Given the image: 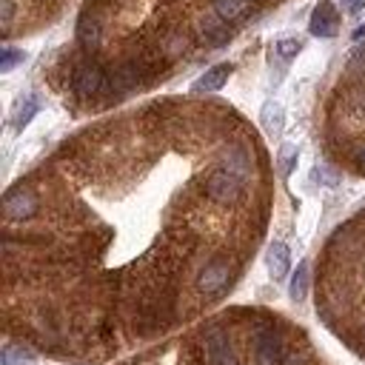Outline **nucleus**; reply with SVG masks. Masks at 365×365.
<instances>
[{"label": "nucleus", "mask_w": 365, "mask_h": 365, "mask_svg": "<svg viewBox=\"0 0 365 365\" xmlns=\"http://www.w3.org/2000/svg\"><path fill=\"white\" fill-rule=\"evenodd\" d=\"M251 3H259V0H251Z\"/></svg>", "instance_id": "7c9ffc66"}, {"label": "nucleus", "mask_w": 365, "mask_h": 365, "mask_svg": "<svg viewBox=\"0 0 365 365\" xmlns=\"http://www.w3.org/2000/svg\"><path fill=\"white\" fill-rule=\"evenodd\" d=\"M202 356L205 365H240L234 339L222 325H208L202 331Z\"/></svg>", "instance_id": "20e7f679"}, {"label": "nucleus", "mask_w": 365, "mask_h": 365, "mask_svg": "<svg viewBox=\"0 0 365 365\" xmlns=\"http://www.w3.org/2000/svg\"><path fill=\"white\" fill-rule=\"evenodd\" d=\"M362 248H365V231L359 228V222H356V220L342 222V225L331 234V240H328V254L354 257V254H359Z\"/></svg>", "instance_id": "6e6552de"}, {"label": "nucleus", "mask_w": 365, "mask_h": 365, "mask_svg": "<svg viewBox=\"0 0 365 365\" xmlns=\"http://www.w3.org/2000/svg\"><path fill=\"white\" fill-rule=\"evenodd\" d=\"M154 40H157V46L163 48L165 57H177L188 48V31L180 23H163L160 31L154 34Z\"/></svg>", "instance_id": "9b49d317"}, {"label": "nucleus", "mask_w": 365, "mask_h": 365, "mask_svg": "<svg viewBox=\"0 0 365 365\" xmlns=\"http://www.w3.org/2000/svg\"><path fill=\"white\" fill-rule=\"evenodd\" d=\"M103 86H106V68L97 60H80L71 68V91L80 100L100 97L103 94Z\"/></svg>", "instance_id": "423d86ee"}, {"label": "nucleus", "mask_w": 365, "mask_h": 365, "mask_svg": "<svg viewBox=\"0 0 365 365\" xmlns=\"http://www.w3.org/2000/svg\"><path fill=\"white\" fill-rule=\"evenodd\" d=\"M214 11L225 20V23H242V20H248V17H254L257 14V3H251V0H214Z\"/></svg>", "instance_id": "ddd939ff"}, {"label": "nucleus", "mask_w": 365, "mask_h": 365, "mask_svg": "<svg viewBox=\"0 0 365 365\" xmlns=\"http://www.w3.org/2000/svg\"><path fill=\"white\" fill-rule=\"evenodd\" d=\"M311 34L314 37H334L336 29H339V14H336V6L331 0H319V6L314 9L311 14V23H308Z\"/></svg>", "instance_id": "f8f14e48"}, {"label": "nucleus", "mask_w": 365, "mask_h": 365, "mask_svg": "<svg viewBox=\"0 0 365 365\" xmlns=\"http://www.w3.org/2000/svg\"><path fill=\"white\" fill-rule=\"evenodd\" d=\"M282 365H308V354L305 351H285V359H282Z\"/></svg>", "instance_id": "b1692460"}, {"label": "nucleus", "mask_w": 365, "mask_h": 365, "mask_svg": "<svg viewBox=\"0 0 365 365\" xmlns=\"http://www.w3.org/2000/svg\"><path fill=\"white\" fill-rule=\"evenodd\" d=\"M297 157H299V151H297V145H291V143H285V145L279 148V157H277V165H279V174H282V177H288V174L294 171V165H297Z\"/></svg>", "instance_id": "aec40b11"}, {"label": "nucleus", "mask_w": 365, "mask_h": 365, "mask_svg": "<svg viewBox=\"0 0 365 365\" xmlns=\"http://www.w3.org/2000/svg\"><path fill=\"white\" fill-rule=\"evenodd\" d=\"M197 34H200V40H202L205 46L220 48V46H225V43L231 40L234 29H231V23H225L217 11H208V14H202L200 23H197Z\"/></svg>", "instance_id": "9d476101"}, {"label": "nucleus", "mask_w": 365, "mask_h": 365, "mask_svg": "<svg viewBox=\"0 0 365 365\" xmlns=\"http://www.w3.org/2000/svg\"><path fill=\"white\" fill-rule=\"evenodd\" d=\"M339 6H342L345 11H351V14H356V11L365 9V0H339Z\"/></svg>", "instance_id": "cd10ccee"}, {"label": "nucleus", "mask_w": 365, "mask_h": 365, "mask_svg": "<svg viewBox=\"0 0 365 365\" xmlns=\"http://www.w3.org/2000/svg\"><path fill=\"white\" fill-rule=\"evenodd\" d=\"M220 165L231 174H237L240 180H251L254 177V154L245 143H228L220 148Z\"/></svg>", "instance_id": "1a4fd4ad"}, {"label": "nucleus", "mask_w": 365, "mask_h": 365, "mask_svg": "<svg viewBox=\"0 0 365 365\" xmlns=\"http://www.w3.org/2000/svg\"><path fill=\"white\" fill-rule=\"evenodd\" d=\"M77 43L88 57L100 51V46H103V14H100V6L91 3L80 14V20H77Z\"/></svg>", "instance_id": "0eeeda50"}, {"label": "nucleus", "mask_w": 365, "mask_h": 365, "mask_svg": "<svg viewBox=\"0 0 365 365\" xmlns=\"http://www.w3.org/2000/svg\"><path fill=\"white\" fill-rule=\"evenodd\" d=\"M231 71H234V66H231V63H220V66H211L205 74H200V77L194 80L191 91H194V94H202V91H220V88L228 83Z\"/></svg>", "instance_id": "4468645a"}, {"label": "nucleus", "mask_w": 365, "mask_h": 365, "mask_svg": "<svg viewBox=\"0 0 365 365\" xmlns=\"http://www.w3.org/2000/svg\"><path fill=\"white\" fill-rule=\"evenodd\" d=\"M20 60H23V51H20V48L3 46V51H0V71H3V74H6V71H11Z\"/></svg>", "instance_id": "5701e85b"}, {"label": "nucleus", "mask_w": 365, "mask_h": 365, "mask_svg": "<svg viewBox=\"0 0 365 365\" xmlns=\"http://www.w3.org/2000/svg\"><path fill=\"white\" fill-rule=\"evenodd\" d=\"M202 194H205L208 202L228 208V205H237V202L242 200V194H245V180H240L237 174H231V171H225V168L220 165V168H214V171L202 180Z\"/></svg>", "instance_id": "f03ea898"}, {"label": "nucleus", "mask_w": 365, "mask_h": 365, "mask_svg": "<svg viewBox=\"0 0 365 365\" xmlns=\"http://www.w3.org/2000/svg\"><path fill=\"white\" fill-rule=\"evenodd\" d=\"M0 365H37V356L23 342H9L0 351Z\"/></svg>", "instance_id": "f3484780"}, {"label": "nucleus", "mask_w": 365, "mask_h": 365, "mask_svg": "<svg viewBox=\"0 0 365 365\" xmlns=\"http://www.w3.org/2000/svg\"><path fill=\"white\" fill-rule=\"evenodd\" d=\"M351 163H354L359 171H365V143H359V145L351 151Z\"/></svg>", "instance_id": "a878e982"}, {"label": "nucleus", "mask_w": 365, "mask_h": 365, "mask_svg": "<svg viewBox=\"0 0 365 365\" xmlns=\"http://www.w3.org/2000/svg\"><path fill=\"white\" fill-rule=\"evenodd\" d=\"M0 17H3V29H9L11 17H14V3L11 0H0Z\"/></svg>", "instance_id": "393cba45"}, {"label": "nucleus", "mask_w": 365, "mask_h": 365, "mask_svg": "<svg viewBox=\"0 0 365 365\" xmlns=\"http://www.w3.org/2000/svg\"><path fill=\"white\" fill-rule=\"evenodd\" d=\"M231 279H234V259H231L228 254H217V257H211V259L200 268L194 285H197V291L205 294V297H220V294L228 291Z\"/></svg>", "instance_id": "7ed1b4c3"}, {"label": "nucleus", "mask_w": 365, "mask_h": 365, "mask_svg": "<svg viewBox=\"0 0 365 365\" xmlns=\"http://www.w3.org/2000/svg\"><path fill=\"white\" fill-rule=\"evenodd\" d=\"M265 265H268V274L274 279H282L288 274V268H291V251H288V245L279 242V240H274L268 245V251H265Z\"/></svg>", "instance_id": "2eb2a0df"}, {"label": "nucleus", "mask_w": 365, "mask_h": 365, "mask_svg": "<svg viewBox=\"0 0 365 365\" xmlns=\"http://www.w3.org/2000/svg\"><path fill=\"white\" fill-rule=\"evenodd\" d=\"M37 211H40V194L31 185L20 182V185L6 191V197H3V217L9 222H26Z\"/></svg>", "instance_id": "39448f33"}, {"label": "nucleus", "mask_w": 365, "mask_h": 365, "mask_svg": "<svg viewBox=\"0 0 365 365\" xmlns=\"http://www.w3.org/2000/svg\"><path fill=\"white\" fill-rule=\"evenodd\" d=\"M362 37H365V23H362V26H356V29H354V40H362Z\"/></svg>", "instance_id": "c85d7f7f"}, {"label": "nucleus", "mask_w": 365, "mask_h": 365, "mask_svg": "<svg viewBox=\"0 0 365 365\" xmlns=\"http://www.w3.org/2000/svg\"><path fill=\"white\" fill-rule=\"evenodd\" d=\"M299 48H302V43H299L297 37H282V40H277V46H274V51H277L279 60H291V57H297Z\"/></svg>", "instance_id": "4be33fe9"}, {"label": "nucleus", "mask_w": 365, "mask_h": 365, "mask_svg": "<svg viewBox=\"0 0 365 365\" xmlns=\"http://www.w3.org/2000/svg\"><path fill=\"white\" fill-rule=\"evenodd\" d=\"M308 285H311V268H308V262L302 259V262L297 265L294 277H291V285H288L291 299H294V302H302V299L308 297Z\"/></svg>", "instance_id": "a211bd4d"}, {"label": "nucleus", "mask_w": 365, "mask_h": 365, "mask_svg": "<svg viewBox=\"0 0 365 365\" xmlns=\"http://www.w3.org/2000/svg\"><path fill=\"white\" fill-rule=\"evenodd\" d=\"M259 125L268 137H279L282 128H285V108L277 103V100H268L259 111Z\"/></svg>", "instance_id": "dca6fc26"}, {"label": "nucleus", "mask_w": 365, "mask_h": 365, "mask_svg": "<svg viewBox=\"0 0 365 365\" xmlns=\"http://www.w3.org/2000/svg\"><path fill=\"white\" fill-rule=\"evenodd\" d=\"M37 108H40V100H37V94H29V97H23V103L17 106V114H14V128L20 131V128H26L29 123H31V117L37 114Z\"/></svg>", "instance_id": "6ab92c4d"}, {"label": "nucleus", "mask_w": 365, "mask_h": 365, "mask_svg": "<svg viewBox=\"0 0 365 365\" xmlns=\"http://www.w3.org/2000/svg\"><path fill=\"white\" fill-rule=\"evenodd\" d=\"M351 71H354V74H365V48L351 57Z\"/></svg>", "instance_id": "bb28decb"}, {"label": "nucleus", "mask_w": 365, "mask_h": 365, "mask_svg": "<svg viewBox=\"0 0 365 365\" xmlns=\"http://www.w3.org/2000/svg\"><path fill=\"white\" fill-rule=\"evenodd\" d=\"M254 334H251V351L257 365H282L285 359V336L274 325L271 317L254 314Z\"/></svg>", "instance_id": "f257e3e1"}, {"label": "nucleus", "mask_w": 365, "mask_h": 365, "mask_svg": "<svg viewBox=\"0 0 365 365\" xmlns=\"http://www.w3.org/2000/svg\"><path fill=\"white\" fill-rule=\"evenodd\" d=\"M362 342H365V325H362Z\"/></svg>", "instance_id": "c756f323"}, {"label": "nucleus", "mask_w": 365, "mask_h": 365, "mask_svg": "<svg viewBox=\"0 0 365 365\" xmlns=\"http://www.w3.org/2000/svg\"><path fill=\"white\" fill-rule=\"evenodd\" d=\"M314 180H317L319 185H325V188H334V185H339L342 174H339L334 165H328V163H319V165L314 168Z\"/></svg>", "instance_id": "412c9836"}]
</instances>
